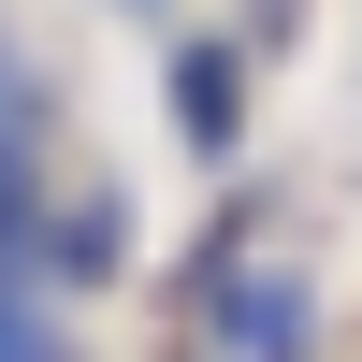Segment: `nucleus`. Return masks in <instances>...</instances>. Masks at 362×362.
Returning <instances> with one entry per match:
<instances>
[{"mask_svg":"<svg viewBox=\"0 0 362 362\" xmlns=\"http://www.w3.org/2000/svg\"><path fill=\"white\" fill-rule=\"evenodd\" d=\"M0 362H44V334H29V305L0 290Z\"/></svg>","mask_w":362,"mask_h":362,"instance_id":"nucleus-3","label":"nucleus"},{"mask_svg":"<svg viewBox=\"0 0 362 362\" xmlns=\"http://www.w3.org/2000/svg\"><path fill=\"white\" fill-rule=\"evenodd\" d=\"M29 247H44V232H29V160H15V131H0V290L29 276Z\"/></svg>","mask_w":362,"mask_h":362,"instance_id":"nucleus-2","label":"nucleus"},{"mask_svg":"<svg viewBox=\"0 0 362 362\" xmlns=\"http://www.w3.org/2000/svg\"><path fill=\"white\" fill-rule=\"evenodd\" d=\"M174 116L189 145H232V58H174Z\"/></svg>","mask_w":362,"mask_h":362,"instance_id":"nucleus-1","label":"nucleus"}]
</instances>
